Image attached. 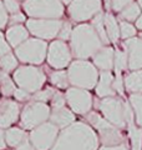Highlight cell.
<instances>
[{"label":"cell","instance_id":"obj_1","mask_svg":"<svg viewBox=\"0 0 142 150\" xmlns=\"http://www.w3.org/2000/svg\"><path fill=\"white\" fill-rule=\"evenodd\" d=\"M100 142L96 131L85 121H74L61 129L50 150H97Z\"/></svg>","mask_w":142,"mask_h":150},{"label":"cell","instance_id":"obj_2","mask_svg":"<svg viewBox=\"0 0 142 150\" xmlns=\"http://www.w3.org/2000/svg\"><path fill=\"white\" fill-rule=\"evenodd\" d=\"M102 41L91 24L81 23L72 29L70 38V49L75 58L89 59L102 48Z\"/></svg>","mask_w":142,"mask_h":150},{"label":"cell","instance_id":"obj_3","mask_svg":"<svg viewBox=\"0 0 142 150\" xmlns=\"http://www.w3.org/2000/svg\"><path fill=\"white\" fill-rule=\"evenodd\" d=\"M85 119L97 131L98 142L103 146H113L125 143V137L121 129L101 116L98 111H89L85 115Z\"/></svg>","mask_w":142,"mask_h":150},{"label":"cell","instance_id":"obj_4","mask_svg":"<svg viewBox=\"0 0 142 150\" xmlns=\"http://www.w3.org/2000/svg\"><path fill=\"white\" fill-rule=\"evenodd\" d=\"M67 76L69 83L72 86L86 89V90L93 89L98 80L96 67L85 59H77L69 65Z\"/></svg>","mask_w":142,"mask_h":150},{"label":"cell","instance_id":"obj_5","mask_svg":"<svg viewBox=\"0 0 142 150\" xmlns=\"http://www.w3.org/2000/svg\"><path fill=\"white\" fill-rule=\"evenodd\" d=\"M96 109L102 114V116L106 120H108L111 124L116 125L120 129H125L126 124V111L129 106V101H124L120 98L116 96H108L102 98L101 100H95Z\"/></svg>","mask_w":142,"mask_h":150},{"label":"cell","instance_id":"obj_6","mask_svg":"<svg viewBox=\"0 0 142 150\" xmlns=\"http://www.w3.org/2000/svg\"><path fill=\"white\" fill-rule=\"evenodd\" d=\"M22 9L34 19H60L64 15L61 0H25Z\"/></svg>","mask_w":142,"mask_h":150},{"label":"cell","instance_id":"obj_7","mask_svg":"<svg viewBox=\"0 0 142 150\" xmlns=\"http://www.w3.org/2000/svg\"><path fill=\"white\" fill-rule=\"evenodd\" d=\"M51 108L46 103L29 100L25 106L21 109L19 123L20 126L25 130H31L36 128L37 125L49 120Z\"/></svg>","mask_w":142,"mask_h":150},{"label":"cell","instance_id":"obj_8","mask_svg":"<svg viewBox=\"0 0 142 150\" xmlns=\"http://www.w3.org/2000/svg\"><path fill=\"white\" fill-rule=\"evenodd\" d=\"M14 81L18 88L34 94L35 91L40 90L46 81L45 73L40 68L34 65H22L15 69L14 71Z\"/></svg>","mask_w":142,"mask_h":150},{"label":"cell","instance_id":"obj_9","mask_svg":"<svg viewBox=\"0 0 142 150\" xmlns=\"http://www.w3.org/2000/svg\"><path fill=\"white\" fill-rule=\"evenodd\" d=\"M47 54V44L46 41L39 38H31L18 45L15 48V56L24 64L37 65L45 60Z\"/></svg>","mask_w":142,"mask_h":150},{"label":"cell","instance_id":"obj_10","mask_svg":"<svg viewBox=\"0 0 142 150\" xmlns=\"http://www.w3.org/2000/svg\"><path fill=\"white\" fill-rule=\"evenodd\" d=\"M60 129L51 121H45L30 130L29 140L36 150H50L53 148Z\"/></svg>","mask_w":142,"mask_h":150},{"label":"cell","instance_id":"obj_11","mask_svg":"<svg viewBox=\"0 0 142 150\" xmlns=\"http://www.w3.org/2000/svg\"><path fill=\"white\" fill-rule=\"evenodd\" d=\"M66 104L72 110L75 114L86 115L89 111H91L93 105V98L91 93L86 89L71 86L67 88L65 93Z\"/></svg>","mask_w":142,"mask_h":150},{"label":"cell","instance_id":"obj_12","mask_svg":"<svg viewBox=\"0 0 142 150\" xmlns=\"http://www.w3.org/2000/svg\"><path fill=\"white\" fill-rule=\"evenodd\" d=\"M63 25L60 19H34L26 21V28L29 33L42 40H51L59 35Z\"/></svg>","mask_w":142,"mask_h":150},{"label":"cell","instance_id":"obj_13","mask_svg":"<svg viewBox=\"0 0 142 150\" xmlns=\"http://www.w3.org/2000/svg\"><path fill=\"white\" fill-rule=\"evenodd\" d=\"M101 0H72L69 4V16L72 21L82 23L101 13Z\"/></svg>","mask_w":142,"mask_h":150},{"label":"cell","instance_id":"obj_14","mask_svg":"<svg viewBox=\"0 0 142 150\" xmlns=\"http://www.w3.org/2000/svg\"><path fill=\"white\" fill-rule=\"evenodd\" d=\"M72 58L70 46L64 40H55L47 46V64L54 69H64L69 67Z\"/></svg>","mask_w":142,"mask_h":150},{"label":"cell","instance_id":"obj_15","mask_svg":"<svg viewBox=\"0 0 142 150\" xmlns=\"http://www.w3.org/2000/svg\"><path fill=\"white\" fill-rule=\"evenodd\" d=\"M21 112V106L18 101L4 98L0 100V128L8 129L13 124L19 121Z\"/></svg>","mask_w":142,"mask_h":150},{"label":"cell","instance_id":"obj_16","mask_svg":"<svg viewBox=\"0 0 142 150\" xmlns=\"http://www.w3.org/2000/svg\"><path fill=\"white\" fill-rule=\"evenodd\" d=\"M125 48L127 53V62L130 70L142 69V39L130 38L125 41Z\"/></svg>","mask_w":142,"mask_h":150},{"label":"cell","instance_id":"obj_17","mask_svg":"<svg viewBox=\"0 0 142 150\" xmlns=\"http://www.w3.org/2000/svg\"><path fill=\"white\" fill-rule=\"evenodd\" d=\"M126 124L131 138V150H142V128L136 124L134 110L131 108L130 101L126 111Z\"/></svg>","mask_w":142,"mask_h":150},{"label":"cell","instance_id":"obj_18","mask_svg":"<svg viewBox=\"0 0 142 150\" xmlns=\"http://www.w3.org/2000/svg\"><path fill=\"white\" fill-rule=\"evenodd\" d=\"M49 121L55 124L59 129H64L74 123L75 120V114L74 111L67 106H59V108H51L50 118Z\"/></svg>","mask_w":142,"mask_h":150},{"label":"cell","instance_id":"obj_19","mask_svg":"<svg viewBox=\"0 0 142 150\" xmlns=\"http://www.w3.org/2000/svg\"><path fill=\"white\" fill-rule=\"evenodd\" d=\"M93 65L101 71H111L113 69V63H115V50L111 46H102V48L96 51L92 56Z\"/></svg>","mask_w":142,"mask_h":150},{"label":"cell","instance_id":"obj_20","mask_svg":"<svg viewBox=\"0 0 142 150\" xmlns=\"http://www.w3.org/2000/svg\"><path fill=\"white\" fill-rule=\"evenodd\" d=\"M113 74L111 71H101L98 75L97 84L95 86V91L98 98H108V96H115L116 91L113 89Z\"/></svg>","mask_w":142,"mask_h":150},{"label":"cell","instance_id":"obj_21","mask_svg":"<svg viewBox=\"0 0 142 150\" xmlns=\"http://www.w3.org/2000/svg\"><path fill=\"white\" fill-rule=\"evenodd\" d=\"M27 38H29V30L21 24L10 25L6 30V40L13 48H16L18 45L24 43Z\"/></svg>","mask_w":142,"mask_h":150},{"label":"cell","instance_id":"obj_22","mask_svg":"<svg viewBox=\"0 0 142 150\" xmlns=\"http://www.w3.org/2000/svg\"><path fill=\"white\" fill-rule=\"evenodd\" d=\"M29 138V134L25 131V129L22 128H8L5 130V140L6 145L10 148L18 146L20 143H22L24 140H26Z\"/></svg>","mask_w":142,"mask_h":150},{"label":"cell","instance_id":"obj_23","mask_svg":"<svg viewBox=\"0 0 142 150\" xmlns=\"http://www.w3.org/2000/svg\"><path fill=\"white\" fill-rule=\"evenodd\" d=\"M125 88L127 91L132 93H142V69L132 70V73L127 74L125 80Z\"/></svg>","mask_w":142,"mask_h":150},{"label":"cell","instance_id":"obj_24","mask_svg":"<svg viewBox=\"0 0 142 150\" xmlns=\"http://www.w3.org/2000/svg\"><path fill=\"white\" fill-rule=\"evenodd\" d=\"M103 21H105L106 33H107V36L110 39V41L117 43L121 35H120V24L117 23L116 18L111 13H106V14H103Z\"/></svg>","mask_w":142,"mask_h":150},{"label":"cell","instance_id":"obj_25","mask_svg":"<svg viewBox=\"0 0 142 150\" xmlns=\"http://www.w3.org/2000/svg\"><path fill=\"white\" fill-rule=\"evenodd\" d=\"M130 104L134 110L136 124L142 128V93L130 94Z\"/></svg>","mask_w":142,"mask_h":150},{"label":"cell","instance_id":"obj_26","mask_svg":"<svg viewBox=\"0 0 142 150\" xmlns=\"http://www.w3.org/2000/svg\"><path fill=\"white\" fill-rule=\"evenodd\" d=\"M91 25L93 26V29L96 30L97 35L100 36V39H101V41H102V44L107 45L108 43H110V39H108L107 33H106L105 21H103V14H102V13H98V14H96V15L92 18Z\"/></svg>","mask_w":142,"mask_h":150},{"label":"cell","instance_id":"obj_27","mask_svg":"<svg viewBox=\"0 0 142 150\" xmlns=\"http://www.w3.org/2000/svg\"><path fill=\"white\" fill-rule=\"evenodd\" d=\"M50 81L53 85H55L59 89H67L69 88V76L67 71H65L64 69H56L55 71L50 73Z\"/></svg>","mask_w":142,"mask_h":150},{"label":"cell","instance_id":"obj_28","mask_svg":"<svg viewBox=\"0 0 142 150\" xmlns=\"http://www.w3.org/2000/svg\"><path fill=\"white\" fill-rule=\"evenodd\" d=\"M15 81L11 80V78L9 76V73L1 71V75H0V91L4 96H11L14 95V91H15Z\"/></svg>","mask_w":142,"mask_h":150},{"label":"cell","instance_id":"obj_29","mask_svg":"<svg viewBox=\"0 0 142 150\" xmlns=\"http://www.w3.org/2000/svg\"><path fill=\"white\" fill-rule=\"evenodd\" d=\"M140 14H141L140 5L132 1L120 11V19L126 21H136V19L140 16Z\"/></svg>","mask_w":142,"mask_h":150},{"label":"cell","instance_id":"obj_30","mask_svg":"<svg viewBox=\"0 0 142 150\" xmlns=\"http://www.w3.org/2000/svg\"><path fill=\"white\" fill-rule=\"evenodd\" d=\"M18 68V58L11 53L0 56V69L1 71L10 73Z\"/></svg>","mask_w":142,"mask_h":150},{"label":"cell","instance_id":"obj_31","mask_svg":"<svg viewBox=\"0 0 142 150\" xmlns=\"http://www.w3.org/2000/svg\"><path fill=\"white\" fill-rule=\"evenodd\" d=\"M113 68L117 71H124V70L129 69V62H127V53L122 50L115 51V63H113Z\"/></svg>","mask_w":142,"mask_h":150},{"label":"cell","instance_id":"obj_32","mask_svg":"<svg viewBox=\"0 0 142 150\" xmlns=\"http://www.w3.org/2000/svg\"><path fill=\"white\" fill-rule=\"evenodd\" d=\"M55 91V89L53 88H46L44 90H37L34 94H31V99L30 100H35V101H41V103H47L51 100L53 94Z\"/></svg>","mask_w":142,"mask_h":150},{"label":"cell","instance_id":"obj_33","mask_svg":"<svg viewBox=\"0 0 142 150\" xmlns=\"http://www.w3.org/2000/svg\"><path fill=\"white\" fill-rule=\"evenodd\" d=\"M120 35L122 39H130L136 35V28L130 21L121 20L120 21Z\"/></svg>","mask_w":142,"mask_h":150},{"label":"cell","instance_id":"obj_34","mask_svg":"<svg viewBox=\"0 0 142 150\" xmlns=\"http://www.w3.org/2000/svg\"><path fill=\"white\" fill-rule=\"evenodd\" d=\"M66 104V98L65 94H63L61 91L56 90L53 94V98H51V108H59V106H64Z\"/></svg>","mask_w":142,"mask_h":150},{"label":"cell","instance_id":"obj_35","mask_svg":"<svg viewBox=\"0 0 142 150\" xmlns=\"http://www.w3.org/2000/svg\"><path fill=\"white\" fill-rule=\"evenodd\" d=\"M116 73V76L113 78V89H115V91L117 94H120L121 96H124V79H122V75L121 73L122 71H117V70H115Z\"/></svg>","mask_w":142,"mask_h":150},{"label":"cell","instance_id":"obj_36","mask_svg":"<svg viewBox=\"0 0 142 150\" xmlns=\"http://www.w3.org/2000/svg\"><path fill=\"white\" fill-rule=\"evenodd\" d=\"M71 34H72V28H71L70 23H63L61 25V29L59 31V39L60 40H64V41H67L70 40Z\"/></svg>","mask_w":142,"mask_h":150},{"label":"cell","instance_id":"obj_37","mask_svg":"<svg viewBox=\"0 0 142 150\" xmlns=\"http://www.w3.org/2000/svg\"><path fill=\"white\" fill-rule=\"evenodd\" d=\"M14 96H15L16 101H21V103H25V101H29L31 99V94L29 91L24 90L21 88H16L15 91H14Z\"/></svg>","mask_w":142,"mask_h":150},{"label":"cell","instance_id":"obj_38","mask_svg":"<svg viewBox=\"0 0 142 150\" xmlns=\"http://www.w3.org/2000/svg\"><path fill=\"white\" fill-rule=\"evenodd\" d=\"M3 3L8 13L14 14L20 11V4L18 3V0H3Z\"/></svg>","mask_w":142,"mask_h":150},{"label":"cell","instance_id":"obj_39","mask_svg":"<svg viewBox=\"0 0 142 150\" xmlns=\"http://www.w3.org/2000/svg\"><path fill=\"white\" fill-rule=\"evenodd\" d=\"M24 21H26V18L25 15H24L22 13L18 11V13H14L10 15V18H9V24L10 25H16V24H22Z\"/></svg>","mask_w":142,"mask_h":150},{"label":"cell","instance_id":"obj_40","mask_svg":"<svg viewBox=\"0 0 142 150\" xmlns=\"http://www.w3.org/2000/svg\"><path fill=\"white\" fill-rule=\"evenodd\" d=\"M132 1L134 0H111V8L115 11H121L122 9L126 8Z\"/></svg>","mask_w":142,"mask_h":150},{"label":"cell","instance_id":"obj_41","mask_svg":"<svg viewBox=\"0 0 142 150\" xmlns=\"http://www.w3.org/2000/svg\"><path fill=\"white\" fill-rule=\"evenodd\" d=\"M9 21V18H8V11L5 6H4V3L0 0V30L4 29L6 26Z\"/></svg>","mask_w":142,"mask_h":150},{"label":"cell","instance_id":"obj_42","mask_svg":"<svg viewBox=\"0 0 142 150\" xmlns=\"http://www.w3.org/2000/svg\"><path fill=\"white\" fill-rule=\"evenodd\" d=\"M11 51V46L10 44L8 43V40L5 39V36L3 35V33L0 31V56L1 55H5Z\"/></svg>","mask_w":142,"mask_h":150},{"label":"cell","instance_id":"obj_43","mask_svg":"<svg viewBox=\"0 0 142 150\" xmlns=\"http://www.w3.org/2000/svg\"><path fill=\"white\" fill-rule=\"evenodd\" d=\"M14 150H36V149L34 148V145H32V144L30 143L29 138H27L26 140H24L22 143L19 144L18 146L14 148Z\"/></svg>","mask_w":142,"mask_h":150},{"label":"cell","instance_id":"obj_44","mask_svg":"<svg viewBox=\"0 0 142 150\" xmlns=\"http://www.w3.org/2000/svg\"><path fill=\"white\" fill-rule=\"evenodd\" d=\"M97 150H129L127 145L124 143V144H120V145H113V146H102L98 148Z\"/></svg>","mask_w":142,"mask_h":150},{"label":"cell","instance_id":"obj_45","mask_svg":"<svg viewBox=\"0 0 142 150\" xmlns=\"http://www.w3.org/2000/svg\"><path fill=\"white\" fill-rule=\"evenodd\" d=\"M6 145V140H5V129L0 128V150H5Z\"/></svg>","mask_w":142,"mask_h":150},{"label":"cell","instance_id":"obj_46","mask_svg":"<svg viewBox=\"0 0 142 150\" xmlns=\"http://www.w3.org/2000/svg\"><path fill=\"white\" fill-rule=\"evenodd\" d=\"M136 28L138 30H142V14H140V16L136 19Z\"/></svg>","mask_w":142,"mask_h":150},{"label":"cell","instance_id":"obj_47","mask_svg":"<svg viewBox=\"0 0 142 150\" xmlns=\"http://www.w3.org/2000/svg\"><path fill=\"white\" fill-rule=\"evenodd\" d=\"M61 1H63L64 4H70L71 1H72V0H61Z\"/></svg>","mask_w":142,"mask_h":150},{"label":"cell","instance_id":"obj_48","mask_svg":"<svg viewBox=\"0 0 142 150\" xmlns=\"http://www.w3.org/2000/svg\"><path fill=\"white\" fill-rule=\"evenodd\" d=\"M140 5V8H141V10H142V0H138V3H137Z\"/></svg>","mask_w":142,"mask_h":150},{"label":"cell","instance_id":"obj_49","mask_svg":"<svg viewBox=\"0 0 142 150\" xmlns=\"http://www.w3.org/2000/svg\"><path fill=\"white\" fill-rule=\"evenodd\" d=\"M140 39H142V30H141V33H140Z\"/></svg>","mask_w":142,"mask_h":150},{"label":"cell","instance_id":"obj_50","mask_svg":"<svg viewBox=\"0 0 142 150\" xmlns=\"http://www.w3.org/2000/svg\"><path fill=\"white\" fill-rule=\"evenodd\" d=\"M0 75H1V69H0Z\"/></svg>","mask_w":142,"mask_h":150}]
</instances>
